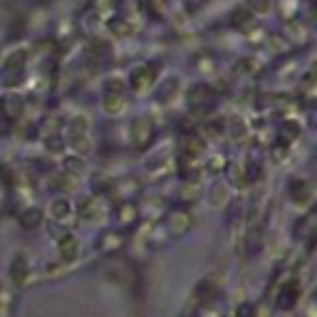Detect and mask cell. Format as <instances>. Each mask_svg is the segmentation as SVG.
<instances>
[{
	"label": "cell",
	"instance_id": "cell-1",
	"mask_svg": "<svg viewBox=\"0 0 317 317\" xmlns=\"http://www.w3.org/2000/svg\"><path fill=\"white\" fill-rule=\"evenodd\" d=\"M151 69H154L151 65H144L141 69H136V72H134V87H136L139 92H144V90L154 82V79H149V72H151Z\"/></svg>",
	"mask_w": 317,
	"mask_h": 317
},
{
	"label": "cell",
	"instance_id": "cell-2",
	"mask_svg": "<svg viewBox=\"0 0 317 317\" xmlns=\"http://www.w3.org/2000/svg\"><path fill=\"white\" fill-rule=\"evenodd\" d=\"M134 132H136V144H146L149 139H151V122H146V119H141V122L134 127Z\"/></svg>",
	"mask_w": 317,
	"mask_h": 317
},
{
	"label": "cell",
	"instance_id": "cell-3",
	"mask_svg": "<svg viewBox=\"0 0 317 317\" xmlns=\"http://www.w3.org/2000/svg\"><path fill=\"white\" fill-rule=\"evenodd\" d=\"M104 107H107V112H112V114L122 112V109H124V97H119V94H109L107 102H104Z\"/></svg>",
	"mask_w": 317,
	"mask_h": 317
},
{
	"label": "cell",
	"instance_id": "cell-4",
	"mask_svg": "<svg viewBox=\"0 0 317 317\" xmlns=\"http://www.w3.org/2000/svg\"><path fill=\"white\" fill-rule=\"evenodd\" d=\"M188 228V216L186 213H174L171 216V230L174 233H183Z\"/></svg>",
	"mask_w": 317,
	"mask_h": 317
},
{
	"label": "cell",
	"instance_id": "cell-5",
	"mask_svg": "<svg viewBox=\"0 0 317 317\" xmlns=\"http://www.w3.org/2000/svg\"><path fill=\"white\" fill-rule=\"evenodd\" d=\"M60 250L67 255V258H72L74 253H77V241H74V238L72 235H67V238H62V241H60Z\"/></svg>",
	"mask_w": 317,
	"mask_h": 317
},
{
	"label": "cell",
	"instance_id": "cell-6",
	"mask_svg": "<svg viewBox=\"0 0 317 317\" xmlns=\"http://www.w3.org/2000/svg\"><path fill=\"white\" fill-rule=\"evenodd\" d=\"M50 213H52V218H67L69 216V204L67 201H55Z\"/></svg>",
	"mask_w": 317,
	"mask_h": 317
},
{
	"label": "cell",
	"instance_id": "cell-7",
	"mask_svg": "<svg viewBox=\"0 0 317 317\" xmlns=\"http://www.w3.org/2000/svg\"><path fill=\"white\" fill-rule=\"evenodd\" d=\"M198 193H201V188H198L196 183H193V186H186V188L181 191V196L186 198V201H196V196H198Z\"/></svg>",
	"mask_w": 317,
	"mask_h": 317
},
{
	"label": "cell",
	"instance_id": "cell-8",
	"mask_svg": "<svg viewBox=\"0 0 317 317\" xmlns=\"http://www.w3.org/2000/svg\"><path fill=\"white\" fill-rule=\"evenodd\" d=\"M211 201H213V206H218V204L226 201V186H216L213 188V198H211Z\"/></svg>",
	"mask_w": 317,
	"mask_h": 317
},
{
	"label": "cell",
	"instance_id": "cell-9",
	"mask_svg": "<svg viewBox=\"0 0 317 317\" xmlns=\"http://www.w3.org/2000/svg\"><path fill=\"white\" fill-rule=\"evenodd\" d=\"M248 5H250L253 10H258V13H265V10L270 8L268 0H248Z\"/></svg>",
	"mask_w": 317,
	"mask_h": 317
},
{
	"label": "cell",
	"instance_id": "cell-10",
	"mask_svg": "<svg viewBox=\"0 0 317 317\" xmlns=\"http://www.w3.org/2000/svg\"><path fill=\"white\" fill-rule=\"evenodd\" d=\"M37 216H40V211H30V213H27V221H25V226H32Z\"/></svg>",
	"mask_w": 317,
	"mask_h": 317
}]
</instances>
